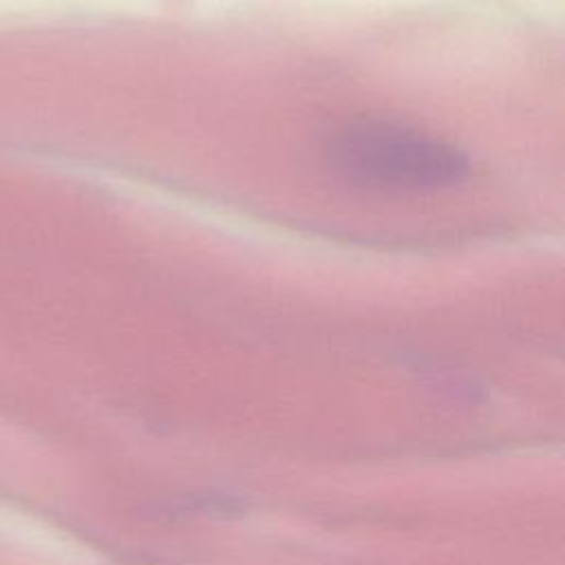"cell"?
I'll return each instance as SVG.
<instances>
[{
    "mask_svg": "<svg viewBox=\"0 0 565 565\" xmlns=\"http://www.w3.org/2000/svg\"><path fill=\"white\" fill-rule=\"evenodd\" d=\"M331 154L347 179L371 188L437 190L459 183L468 172V161L457 148L386 124L349 128Z\"/></svg>",
    "mask_w": 565,
    "mask_h": 565,
    "instance_id": "obj_1",
    "label": "cell"
}]
</instances>
